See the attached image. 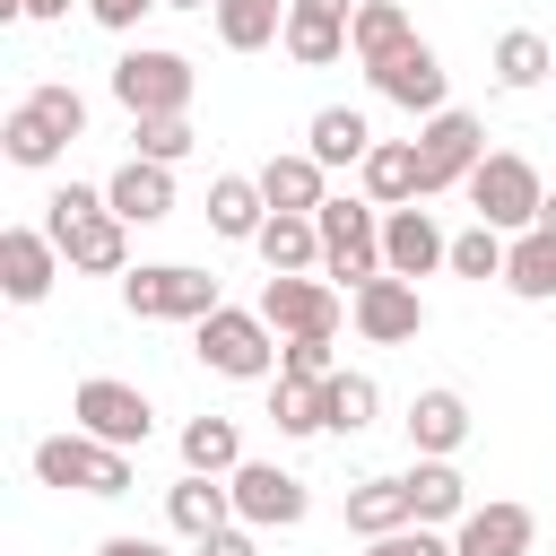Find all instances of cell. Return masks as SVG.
Masks as SVG:
<instances>
[{
	"label": "cell",
	"mask_w": 556,
	"mask_h": 556,
	"mask_svg": "<svg viewBox=\"0 0 556 556\" xmlns=\"http://www.w3.org/2000/svg\"><path fill=\"white\" fill-rule=\"evenodd\" d=\"M365 78H374V96H391L400 113H426V122L452 113V104H443V61H434V43H400V52L374 61Z\"/></svg>",
	"instance_id": "14"
},
{
	"label": "cell",
	"mask_w": 556,
	"mask_h": 556,
	"mask_svg": "<svg viewBox=\"0 0 556 556\" xmlns=\"http://www.w3.org/2000/svg\"><path fill=\"white\" fill-rule=\"evenodd\" d=\"M374 208H408L417 200V139H374V156L356 165Z\"/></svg>",
	"instance_id": "26"
},
{
	"label": "cell",
	"mask_w": 556,
	"mask_h": 556,
	"mask_svg": "<svg viewBox=\"0 0 556 556\" xmlns=\"http://www.w3.org/2000/svg\"><path fill=\"white\" fill-rule=\"evenodd\" d=\"M61 261L87 269V278H130V226L104 208V217H87V226L61 235Z\"/></svg>",
	"instance_id": "22"
},
{
	"label": "cell",
	"mask_w": 556,
	"mask_h": 556,
	"mask_svg": "<svg viewBox=\"0 0 556 556\" xmlns=\"http://www.w3.org/2000/svg\"><path fill=\"white\" fill-rule=\"evenodd\" d=\"M278 374H295V382H330V374H348V365L330 356V339H287V348H278Z\"/></svg>",
	"instance_id": "39"
},
{
	"label": "cell",
	"mask_w": 556,
	"mask_h": 556,
	"mask_svg": "<svg viewBox=\"0 0 556 556\" xmlns=\"http://www.w3.org/2000/svg\"><path fill=\"white\" fill-rule=\"evenodd\" d=\"M278 339H339V287L330 278H261V304H252Z\"/></svg>",
	"instance_id": "10"
},
{
	"label": "cell",
	"mask_w": 556,
	"mask_h": 556,
	"mask_svg": "<svg viewBox=\"0 0 556 556\" xmlns=\"http://www.w3.org/2000/svg\"><path fill=\"white\" fill-rule=\"evenodd\" d=\"M408 443H417V460H452L469 443V400L460 391H417L408 400Z\"/></svg>",
	"instance_id": "18"
},
{
	"label": "cell",
	"mask_w": 556,
	"mask_h": 556,
	"mask_svg": "<svg viewBox=\"0 0 556 556\" xmlns=\"http://www.w3.org/2000/svg\"><path fill=\"white\" fill-rule=\"evenodd\" d=\"M460 191H469L478 226H495V235H530V226H539V200H547L539 165H530V156H513V148H486V165H478Z\"/></svg>",
	"instance_id": "4"
},
{
	"label": "cell",
	"mask_w": 556,
	"mask_h": 556,
	"mask_svg": "<svg viewBox=\"0 0 556 556\" xmlns=\"http://www.w3.org/2000/svg\"><path fill=\"white\" fill-rule=\"evenodd\" d=\"M539 513L530 504H469V521L452 530V556H530Z\"/></svg>",
	"instance_id": "16"
},
{
	"label": "cell",
	"mask_w": 556,
	"mask_h": 556,
	"mask_svg": "<svg viewBox=\"0 0 556 556\" xmlns=\"http://www.w3.org/2000/svg\"><path fill=\"white\" fill-rule=\"evenodd\" d=\"M252 252L269 261V278H313V269H321V226H313V217H269Z\"/></svg>",
	"instance_id": "27"
},
{
	"label": "cell",
	"mask_w": 556,
	"mask_h": 556,
	"mask_svg": "<svg viewBox=\"0 0 556 556\" xmlns=\"http://www.w3.org/2000/svg\"><path fill=\"white\" fill-rule=\"evenodd\" d=\"M35 478L43 486H70V495H130V452L96 443V434H43L35 443Z\"/></svg>",
	"instance_id": "7"
},
{
	"label": "cell",
	"mask_w": 556,
	"mask_h": 556,
	"mask_svg": "<svg viewBox=\"0 0 556 556\" xmlns=\"http://www.w3.org/2000/svg\"><path fill=\"white\" fill-rule=\"evenodd\" d=\"M374 408H382L374 374H339V382H330V434H365V426H374Z\"/></svg>",
	"instance_id": "37"
},
{
	"label": "cell",
	"mask_w": 556,
	"mask_h": 556,
	"mask_svg": "<svg viewBox=\"0 0 556 556\" xmlns=\"http://www.w3.org/2000/svg\"><path fill=\"white\" fill-rule=\"evenodd\" d=\"M547 70H556V52H547V35H539V26H513V35H495V87L530 96Z\"/></svg>",
	"instance_id": "34"
},
{
	"label": "cell",
	"mask_w": 556,
	"mask_h": 556,
	"mask_svg": "<svg viewBox=\"0 0 556 556\" xmlns=\"http://www.w3.org/2000/svg\"><path fill=\"white\" fill-rule=\"evenodd\" d=\"M504 287L521 295V304H547L556 295V235H513V252H504Z\"/></svg>",
	"instance_id": "32"
},
{
	"label": "cell",
	"mask_w": 556,
	"mask_h": 556,
	"mask_svg": "<svg viewBox=\"0 0 556 556\" xmlns=\"http://www.w3.org/2000/svg\"><path fill=\"white\" fill-rule=\"evenodd\" d=\"M348 321H356V339H374V348H408V339L426 330V295H417L408 278H374V287L348 295Z\"/></svg>",
	"instance_id": "13"
},
{
	"label": "cell",
	"mask_w": 556,
	"mask_h": 556,
	"mask_svg": "<svg viewBox=\"0 0 556 556\" xmlns=\"http://www.w3.org/2000/svg\"><path fill=\"white\" fill-rule=\"evenodd\" d=\"M52 278H61V243H52L43 226H9V235H0V295H9V304H43Z\"/></svg>",
	"instance_id": "15"
},
{
	"label": "cell",
	"mask_w": 556,
	"mask_h": 556,
	"mask_svg": "<svg viewBox=\"0 0 556 556\" xmlns=\"http://www.w3.org/2000/svg\"><path fill=\"white\" fill-rule=\"evenodd\" d=\"M104 208H113L122 226H156V217H174V165H148V156H130V165L104 182Z\"/></svg>",
	"instance_id": "17"
},
{
	"label": "cell",
	"mask_w": 556,
	"mask_h": 556,
	"mask_svg": "<svg viewBox=\"0 0 556 556\" xmlns=\"http://www.w3.org/2000/svg\"><path fill=\"white\" fill-rule=\"evenodd\" d=\"M287 9H295V0H217L208 17H217V43H226V52H261V43L287 35Z\"/></svg>",
	"instance_id": "29"
},
{
	"label": "cell",
	"mask_w": 556,
	"mask_h": 556,
	"mask_svg": "<svg viewBox=\"0 0 556 556\" xmlns=\"http://www.w3.org/2000/svg\"><path fill=\"white\" fill-rule=\"evenodd\" d=\"M348 530H356V539H391V530H417L408 478H356V486H348Z\"/></svg>",
	"instance_id": "23"
},
{
	"label": "cell",
	"mask_w": 556,
	"mask_h": 556,
	"mask_svg": "<svg viewBox=\"0 0 556 556\" xmlns=\"http://www.w3.org/2000/svg\"><path fill=\"white\" fill-rule=\"evenodd\" d=\"M295 9H321V17H348L356 26V0H295Z\"/></svg>",
	"instance_id": "44"
},
{
	"label": "cell",
	"mask_w": 556,
	"mask_h": 556,
	"mask_svg": "<svg viewBox=\"0 0 556 556\" xmlns=\"http://www.w3.org/2000/svg\"><path fill=\"white\" fill-rule=\"evenodd\" d=\"M87 217H104V191H96V182H61V191L43 200V235H52V243H61L70 226H87Z\"/></svg>",
	"instance_id": "38"
},
{
	"label": "cell",
	"mask_w": 556,
	"mask_h": 556,
	"mask_svg": "<svg viewBox=\"0 0 556 556\" xmlns=\"http://www.w3.org/2000/svg\"><path fill=\"white\" fill-rule=\"evenodd\" d=\"M191 348H200V365L226 374V382H278V348H287V339H278L261 313L217 304L208 321H191Z\"/></svg>",
	"instance_id": "2"
},
{
	"label": "cell",
	"mask_w": 556,
	"mask_h": 556,
	"mask_svg": "<svg viewBox=\"0 0 556 556\" xmlns=\"http://www.w3.org/2000/svg\"><path fill=\"white\" fill-rule=\"evenodd\" d=\"M165 521L200 547V539H217V530L235 521V486H226V478H191V469H182V486H165Z\"/></svg>",
	"instance_id": "19"
},
{
	"label": "cell",
	"mask_w": 556,
	"mask_h": 556,
	"mask_svg": "<svg viewBox=\"0 0 556 556\" xmlns=\"http://www.w3.org/2000/svg\"><path fill=\"white\" fill-rule=\"evenodd\" d=\"M365 556H452V539L417 521V530H391V539H365Z\"/></svg>",
	"instance_id": "40"
},
{
	"label": "cell",
	"mask_w": 556,
	"mask_h": 556,
	"mask_svg": "<svg viewBox=\"0 0 556 556\" xmlns=\"http://www.w3.org/2000/svg\"><path fill=\"white\" fill-rule=\"evenodd\" d=\"M504 252H513V235L469 226V235H452V278H504Z\"/></svg>",
	"instance_id": "36"
},
{
	"label": "cell",
	"mask_w": 556,
	"mask_h": 556,
	"mask_svg": "<svg viewBox=\"0 0 556 556\" xmlns=\"http://www.w3.org/2000/svg\"><path fill=\"white\" fill-rule=\"evenodd\" d=\"M226 486H235V521H243V530H295V521H304V504H313V495H304V478H295V469H278V460H243Z\"/></svg>",
	"instance_id": "11"
},
{
	"label": "cell",
	"mask_w": 556,
	"mask_h": 556,
	"mask_svg": "<svg viewBox=\"0 0 556 556\" xmlns=\"http://www.w3.org/2000/svg\"><path fill=\"white\" fill-rule=\"evenodd\" d=\"M287 61H304V70H330L339 52H348V17H321V9H287Z\"/></svg>",
	"instance_id": "33"
},
{
	"label": "cell",
	"mask_w": 556,
	"mask_h": 556,
	"mask_svg": "<svg viewBox=\"0 0 556 556\" xmlns=\"http://www.w3.org/2000/svg\"><path fill=\"white\" fill-rule=\"evenodd\" d=\"M408 504H417L426 530H443V521L460 530V521H469V478H460L452 460H417V469H408Z\"/></svg>",
	"instance_id": "25"
},
{
	"label": "cell",
	"mask_w": 556,
	"mask_h": 556,
	"mask_svg": "<svg viewBox=\"0 0 556 556\" xmlns=\"http://www.w3.org/2000/svg\"><path fill=\"white\" fill-rule=\"evenodd\" d=\"M148 9H165V0H87V17H96V26H113V35H130Z\"/></svg>",
	"instance_id": "41"
},
{
	"label": "cell",
	"mask_w": 556,
	"mask_h": 556,
	"mask_svg": "<svg viewBox=\"0 0 556 556\" xmlns=\"http://www.w3.org/2000/svg\"><path fill=\"white\" fill-rule=\"evenodd\" d=\"M478 165H486V130H478V113H434V122L417 130V200L469 182Z\"/></svg>",
	"instance_id": "9"
},
{
	"label": "cell",
	"mask_w": 556,
	"mask_h": 556,
	"mask_svg": "<svg viewBox=\"0 0 556 556\" xmlns=\"http://www.w3.org/2000/svg\"><path fill=\"white\" fill-rule=\"evenodd\" d=\"M400 43H417V26H408V9L400 0H356V26H348V52L374 70V61H391Z\"/></svg>",
	"instance_id": "30"
},
{
	"label": "cell",
	"mask_w": 556,
	"mask_h": 556,
	"mask_svg": "<svg viewBox=\"0 0 556 556\" xmlns=\"http://www.w3.org/2000/svg\"><path fill=\"white\" fill-rule=\"evenodd\" d=\"M70 417H78V434H96V443H113V452H139V443L156 434L148 391H139V382H113V374H87V382L70 391Z\"/></svg>",
	"instance_id": "8"
},
{
	"label": "cell",
	"mask_w": 556,
	"mask_h": 556,
	"mask_svg": "<svg viewBox=\"0 0 556 556\" xmlns=\"http://www.w3.org/2000/svg\"><path fill=\"white\" fill-rule=\"evenodd\" d=\"M321 174H330V165H313L304 148H295V156H269V165H261V200H269V217H321V200H330Z\"/></svg>",
	"instance_id": "20"
},
{
	"label": "cell",
	"mask_w": 556,
	"mask_h": 556,
	"mask_svg": "<svg viewBox=\"0 0 556 556\" xmlns=\"http://www.w3.org/2000/svg\"><path fill=\"white\" fill-rule=\"evenodd\" d=\"M304 156H313V165H365V156H374V122H365L356 104H321L313 130H304Z\"/></svg>",
	"instance_id": "24"
},
{
	"label": "cell",
	"mask_w": 556,
	"mask_h": 556,
	"mask_svg": "<svg viewBox=\"0 0 556 556\" xmlns=\"http://www.w3.org/2000/svg\"><path fill=\"white\" fill-rule=\"evenodd\" d=\"M122 304H130L139 321H208L226 295H217V278L191 269V261H148V269L122 278Z\"/></svg>",
	"instance_id": "6"
},
{
	"label": "cell",
	"mask_w": 556,
	"mask_h": 556,
	"mask_svg": "<svg viewBox=\"0 0 556 556\" xmlns=\"http://www.w3.org/2000/svg\"><path fill=\"white\" fill-rule=\"evenodd\" d=\"M182 469H191V478H235V469H243L235 417H191V426H182Z\"/></svg>",
	"instance_id": "31"
},
{
	"label": "cell",
	"mask_w": 556,
	"mask_h": 556,
	"mask_svg": "<svg viewBox=\"0 0 556 556\" xmlns=\"http://www.w3.org/2000/svg\"><path fill=\"white\" fill-rule=\"evenodd\" d=\"M313 226H321V269L348 278V295L374 287V278H391L382 269V217H374V200H321Z\"/></svg>",
	"instance_id": "5"
},
{
	"label": "cell",
	"mask_w": 556,
	"mask_h": 556,
	"mask_svg": "<svg viewBox=\"0 0 556 556\" xmlns=\"http://www.w3.org/2000/svg\"><path fill=\"white\" fill-rule=\"evenodd\" d=\"M539 235H556V191H547V200H539Z\"/></svg>",
	"instance_id": "46"
},
{
	"label": "cell",
	"mask_w": 556,
	"mask_h": 556,
	"mask_svg": "<svg viewBox=\"0 0 556 556\" xmlns=\"http://www.w3.org/2000/svg\"><path fill=\"white\" fill-rule=\"evenodd\" d=\"M191 148H200L191 113H165V122H130V156H148V165H182Z\"/></svg>",
	"instance_id": "35"
},
{
	"label": "cell",
	"mask_w": 556,
	"mask_h": 556,
	"mask_svg": "<svg viewBox=\"0 0 556 556\" xmlns=\"http://www.w3.org/2000/svg\"><path fill=\"white\" fill-rule=\"evenodd\" d=\"M78 130H87V96H78V87H61V78H43V87H26V96L9 104L0 148H9V165H52Z\"/></svg>",
	"instance_id": "1"
},
{
	"label": "cell",
	"mask_w": 556,
	"mask_h": 556,
	"mask_svg": "<svg viewBox=\"0 0 556 556\" xmlns=\"http://www.w3.org/2000/svg\"><path fill=\"white\" fill-rule=\"evenodd\" d=\"M191 61L182 52H165V43H130L122 61H113V104L130 113V122H165V113H191Z\"/></svg>",
	"instance_id": "3"
},
{
	"label": "cell",
	"mask_w": 556,
	"mask_h": 556,
	"mask_svg": "<svg viewBox=\"0 0 556 556\" xmlns=\"http://www.w3.org/2000/svg\"><path fill=\"white\" fill-rule=\"evenodd\" d=\"M17 17H70V0H17Z\"/></svg>",
	"instance_id": "45"
},
{
	"label": "cell",
	"mask_w": 556,
	"mask_h": 556,
	"mask_svg": "<svg viewBox=\"0 0 556 556\" xmlns=\"http://www.w3.org/2000/svg\"><path fill=\"white\" fill-rule=\"evenodd\" d=\"M330 382H339V374H330ZM330 382H295V374H278V382H269V426L295 434V443H304V434H330Z\"/></svg>",
	"instance_id": "28"
},
{
	"label": "cell",
	"mask_w": 556,
	"mask_h": 556,
	"mask_svg": "<svg viewBox=\"0 0 556 556\" xmlns=\"http://www.w3.org/2000/svg\"><path fill=\"white\" fill-rule=\"evenodd\" d=\"M96 556H165V547H156V539H139V530H122V539H104Z\"/></svg>",
	"instance_id": "43"
},
{
	"label": "cell",
	"mask_w": 556,
	"mask_h": 556,
	"mask_svg": "<svg viewBox=\"0 0 556 556\" xmlns=\"http://www.w3.org/2000/svg\"><path fill=\"white\" fill-rule=\"evenodd\" d=\"M200 556H261V539H252L243 521H226L217 539H200Z\"/></svg>",
	"instance_id": "42"
},
{
	"label": "cell",
	"mask_w": 556,
	"mask_h": 556,
	"mask_svg": "<svg viewBox=\"0 0 556 556\" xmlns=\"http://www.w3.org/2000/svg\"><path fill=\"white\" fill-rule=\"evenodd\" d=\"M382 269L408 278V287L434 278V269H452V235L434 226V208H417V200L408 208H382Z\"/></svg>",
	"instance_id": "12"
},
{
	"label": "cell",
	"mask_w": 556,
	"mask_h": 556,
	"mask_svg": "<svg viewBox=\"0 0 556 556\" xmlns=\"http://www.w3.org/2000/svg\"><path fill=\"white\" fill-rule=\"evenodd\" d=\"M261 226H269L261 174H217V182H208V235H226V243H261Z\"/></svg>",
	"instance_id": "21"
},
{
	"label": "cell",
	"mask_w": 556,
	"mask_h": 556,
	"mask_svg": "<svg viewBox=\"0 0 556 556\" xmlns=\"http://www.w3.org/2000/svg\"><path fill=\"white\" fill-rule=\"evenodd\" d=\"M165 9H217V0H165Z\"/></svg>",
	"instance_id": "47"
}]
</instances>
